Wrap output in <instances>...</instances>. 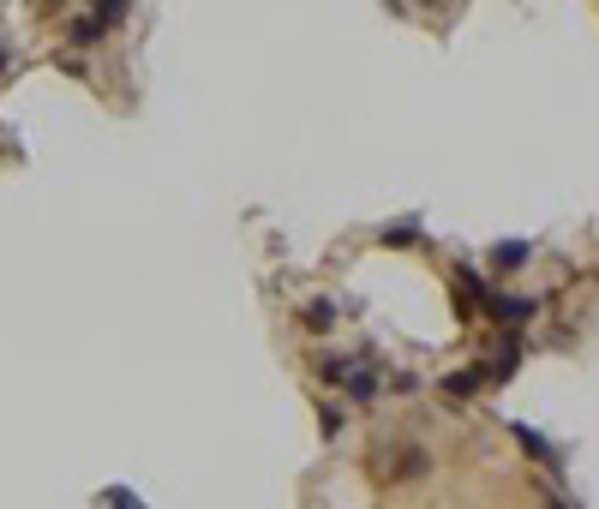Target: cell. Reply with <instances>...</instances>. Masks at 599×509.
Listing matches in <instances>:
<instances>
[{
  "label": "cell",
  "mask_w": 599,
  "mask_h": 509,
  "mask_svg": "<svg viewBox=\"0 0 599 509\" xmlns=\"http://www.w3.org/2000/svg\"><path fill=\"white\" fill-rule=\"evenodd\" d=\"M318 378L336 384V390L354 396V402H372V396H378V372H372L366 360H342V354H330V360H318Z\"/></svg>",
  "instance_id": "6da1fadb"
},
{
  "label": "cell",
  "mask_w": 599,
  "mask_h": 509,
  "mask_svg": "<svg viewBox=\"0 0 599 509\" xmlns=\"http://www.w3.org/2000/svg\"><path fill=\"white\" fill-rule=\"evenodd\" d=\"M522 348H528V342H522V324H510V330H504L498 360L486 366V378H492V384H510V378H516V366H522Z\"/></svg>",
  "instance_id": "7a4b0ae2"
},
{
  "label": "cell",
  "mask_w": 599,
  "mask_h": 509,
  "mask_svg": "<svg viewBox=\"0 0 599 509\" xmlns=\"http://www.w3.org/2000/svg\"><path fill=\"white\" fill-rule=\"evenodd\" d=\"M480 306H486L498 324H528V318H534V300H522V294H492V288H486Z\"/></svg>",
  "instance_id": "3957f363"
},
{
  "label": "cell",
  "mask_w": 599,
  "mask_h": 509,
  "mask_svg": "<svg viewBox=\"0 0 599 509\" xmlns=\"http://www.w3.org/2000/svg\"><path fill=\"white\" fill-rule=\"evenodd\" d=\"M438 390H444L450 402H468V396H480V390H486V366H462V372H444V378H438Z\"/></svg>",
  "instance_id": "277c9868"
},
{
  "label": "cell",
  "mask_w": 599,
  "mask_h": 509,
  "mask_svg": "<svg viewBox=\"0 0 599 509\" xmlns=\"http://www.w3.org/2000/svg\"><path fill=\"white\" fill-rule=\"evenodd\" d=\"M528 258H534V246H528V240H498V252H492V264H498V270H522Z\"/></svg>",
  "instance_id": "5b68a950"
},
{
  "label": "cell",
  "mask_w": 599,
  "mask_h": 509,
  "mask_svg": "<svg viewBox=\"0 0 599 509\" xmlns=\"http://www.w3.org/2000/svg\"><path fill=\"white\" fill-rule=\"evenodd\" d=\"M510 432H516V444H522L534 462H552V444H546V432H534V426H522V420H516Z\"/></svg>",
  "instance_id": "8992f818"
},
{
  "label": "cell",
  "mask_w": 599,
  "mask_h": 509,
  "mask_svg": "<svg viewBox=\"0 0 599 509\" xmlns=\"http://www.w3.org/2000/svg\"><path fill=\"white\" fill-rule=\"evenodd\" d=\"M108 36V24L96 18V12H84V18H72V42H102Z\"/></svg>",
  "instance_id": "52a82bcc"
},
{
  "label": "cell",
  "mask_w": 599,
  "mask_h": 509,
  "mask_svg": "<svg viewBox=\"0 0 599 509\" xmlns=\"http://www.w3.org/2000/svg\"><path fill=\"white\" fill-rule=\"evenodd\" d=\"M384 246H426V240H420V222H390V228H384Z\"/></svg>",
  "instance_id": "ba28073f"
},
{
  "label": "cell",
  "mask_w": 599,
  "mask_h": 509,
  "mask_svg": "<svg viewBox=\"0 0 599 509\" xmlns=\"http://www.w3.org/2000/svg\"><path fill=\"white\" fill-rule=\"evenodd\" d=\"M330 324H336V306H330V300H312V306H306V330H330Z\"/></svg>",
  "instance_id": "9c48e42d"
},
{
  "label": "cell",
  "mask_w": 599,
  "mask_h": 509,
  "mask_svg": "<svg viewBox=\"0 0 599 509\" xmlns=\"http://www.w3.org/2000/svg\"><path fill=\"white\" fill-rule=\"evenodd\" d=\"M126 6H132V0H96V18L114 24V18H126Z\"/></svg>",
  "instance_id": "30bf717a"
},
{
  "label": "cell",
  "mask_w": 599,
  "mask_h": 509,
  "mask_svg": "<svg viewBox=\"0 0 599 509\" xmlns=\"http://www.w3.org/2000/svg\"><path fill=\"white\" fill-rule=\"evenodd\" d=\"M342 426H348V414H342V408H324V438H342Z\"/></svg>",
  "instance_id": "8fae6325"
},
{
  "label": "cell",
  "mask_w": 599,
  "mask_h": 509,
  "mask_svg": "<svg viewBox=\"0 0 599 509\" xmlns=\"http://www.w3.org/2000/svg\"><path fill=\"white\" fill-rule=\"evenodd\" d=\"M102 504H138V492H126V486H108V492H102Z\"/></svg>",
  "instance_id": "7c38bea8"
}]
</instances>
